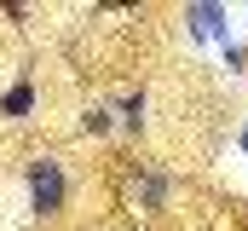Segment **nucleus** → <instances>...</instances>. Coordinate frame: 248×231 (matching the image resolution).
Returning a JSON list of instances; mask_svg holds the SVG:
<instances>
[{"label":"nucleus","instance_id":"f257e3e1","mask_svg":"<svg viewBox=\"0 0 248 231\" xmlns=\"http://www.w3.org/2000/svg\"><path fill=\"white\" fill-rule=\"evenodd\" d=\"M23 191H29V214L35 220H63V208H69V168H63V156H29L23 162Z\"/></svg>","mask_w":248,"mask_h":231},{"label":"nucleus","instance_id":"f03ea898","mask_svg":"<svg viewBox=\"0 0 248 231\" xmlns=\"http://www.w3.org/2000/svg\"><path fill=\"white\" fill-rule=\"evenodd\" d=\"M127 191H133V208H139V214H168L173 197H179V179L162 173V168L133 162V168H127Z\"/></svg>","mask_w":248,"mask_h":231},{"label":"nucleus","instance_id":"7ed1b4c3","mask_svg":"<svg viewBox=\"0 0 248 231\" xmlns=\"http://www.w3.org/2000/svg\"><path fill=\"white\" fill-rule=\"evenodd\" d=\"M185 29L196 35V41H219V47H231V12H225V6H214V0L185 6Z\"/></svg>","mask_w":248,"mask_h":231},{"label":"nucleus","instance_id":"20e7f679","mask_svg":"<svg viewBox=\"0 0 248 231\" xmlns=\"http://www.w3.org/2000/svg\"><path fill=\"white\" fill-rule=\"evenodd\" d=\"M35 104H41V93H35V81H29V75H23V81H12V87L0 93V116H6V121H29Z\"/></svg>","mask_w":248,"mask_h":231},{"label":"nucleus","instance_id":"39448f33","mask_svg":"<svg viewBox=\"0 0 248 231\" xmlns=\"http://www.w3.org/2000/svg\"><path fill=\"white\" fill-rule=\"evenodd\" d=\"M144 110H150L144 87H133V93H122V99H116V127H127V133H144Z\"/></svg>","mask_w":248,"mask_h":231},{"label":"nucleus","instance_id":"423d86ee","mask_svg":"<svg viewBox=\"0 0 248 231\" xmlns=\"http://www.w3.org/2000/svg\"><path fill=\"white\" fill-rule=\"evenodd\" d=\"M110 127H116V110H110V104H93V110L81 116V133H87V139H104Z\"/></svg>","mask_w":248,"mask_h":231},{"label":"nucleus","instance_id":"0eeeda50","mask_svg":"<svg viewBox=\"0 0 248 231\" xmlns=\"http://www.w3.org/2000/svg\"><path fill=\"white\" fill-rule=\"evenodd\" d=\"M219 52H225V64H231V69H248V52L237 47V41H231V47H219Z\"/></svg>","mask_w":248,"mask_h":231},{"label":"nucleus","instance_id":"6e6552de","mask_svg":"<svg viewBox=\"0 0 248 231\" xmlns=\"http://www.w3.org/2000/svg\"><path fill=\"white\" fill-rule=\"evenodd\" d=\"M237 145H243V156H248V127H243V139H237Z\"/></svg>","mask_w":248,"mask_h":231}]
</instances>
